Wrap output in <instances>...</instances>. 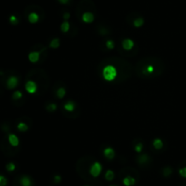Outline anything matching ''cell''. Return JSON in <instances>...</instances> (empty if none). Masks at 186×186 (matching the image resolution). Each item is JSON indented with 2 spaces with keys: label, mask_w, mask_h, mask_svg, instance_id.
<instances>
[{
  "label": "cell",
  "mask_w": 186,
  "mask_h": 186,
  "mask_svg": "<svg viewBox=\"0 0 186 186\" xmlns=\"http://www.w3.org/2000/svg\"><path fill=\"white\" fill-rule=\"evenodd\" d=\"M40 59V52L38 51H32L28 54V60L31 63H36L38 62Z\"/></svg>",
  "instance_id": "obj_10"
},
{
  "label": "cell",
  "mask_w": 186,
  "mask_h": 186,
  "mask_svg": "<svg viewBox=\"0 0 186 186\" xmlns=\"http://www.w3.org/2000/svg\"><path fill=\"white\" fill-rule=\"evenodd\" d=\"M149 156L148 154L145 153V154H141L138 158H137V162L140 163V164H144V163H146L148 161H149Z\"/></svg>",
  "instance_id": "obj_15"
},
{
  "label": "cell",
  "mask_w": 186,
  "mask_h": 186,
  "mask_svg": "<svg viewBox=\"0 0 186 186\" xmlns=\"http://www.w3.org/2000/svg\"><path fill=\"white\" fill-rule=\"evenodd\" d=\"M179 174L183 178H186V167H183L182 169L179 170Z\"/></svg>",
  "instance_id": "obj_31"
},
{
  "label": "cell",
  "mask_w": 186,
  "mask_h": 186,
  "mask_svg": "<svg viewBox=\"0 0 186 186\" xmlns=\"http://www.w3.org/2000/svg\"><path fill=\"white\" fill-rule=\"evenodd\" d=\"M8 142L10 143V145L11 146H13V147H17L18 145H19V139H18V137L16 135V134H14V133H10L9 135H8Z\"/></svg>",
  "instance_id": "obj_8"
},
{
  "label": "cell",
  "mask_w": 186,
  "mask_h": 186,
  "mask_svg": "<svg viewBox=\"0 0 186 186\" xmlns=\"http://www.w3.org/2000/svg\"><path fill=\"white\" fill-rule=\"evenodd\" d=\"M65 94H66V90L63 87L59 88L58 90H57V91H56V97L58 98V99H62L63 98H65Z\"/></svg>",
  "instance_id": "obj_20"
},
{
  "label": "cell",
  "mask_w": 186,
  "mask_h": 186,
  "mask_svg": "<svg viewBox=\"0 0 186 186\" xmlns=\"http://www.w3.org/2000/svg\"><path fill=\"white\" fill-rule=\"evenodd\" d=\"M142 150H144V144H142V142H139V143H137L134 146V151L137 153H141L142 151Z\"/></svg>",
  "instance_id": "obj_25"
},
{
  "label": "cell",
  "mask_w": 186,
  "mask_h": 186,
  "mask_svg": "<svg viewBox=\"0 0 186 186\" xmlns=\"http://www.w3.org/2000/svg\"><path fill=\"white\" fill-rule=\"evenodd\" d=\"M17 127V130L21 132H25L28 131V129H29L28 125L25 122H19Z\"/></svg>",
  "instance_id": "obj_17"
},
{
  "label": "cell",
  "mask_w": 186,
  "mask_h": 186,
  "mask_svg": "<svg viewBox=\"0 0 186 186\" xmlns=\"http://www.w3.org/2000/svg\"><path fill=\"white\" fill-rule=\"evenodd\" d=\"M22 97H23V94H22V92L19 91V90L15 91V92L13 93V95H12V98H13L14 99H16V101H18V99H20Z\"/></svg>",
  "instance_id": "obj_24"
},
{
  "label": "cell",
  "mask_w": 186,
  "mask_h": 186,
  "mask_svg": "<svg viewBox=\"0 0 186 186\" xmlns=\"http://www.w3.org/2000/svg\"><path fill=\"white\" fill-rule=\"evenodd\" d=\"M117 77V69L113 65H107L103 69V78L106 81H113Z\"/></svg>",
  "instance_id": "obj_1"
},
{
  "label": "cell",
  "mask_w": 186,
  "mask_h": 186,
  "mask_svg": "<svg viewBox=\"0 0 186 186\" xmlns=\"http://www.w3.org/2000/svg\"><path fill=\"white\" fill-rule=\"evenodd\" d=\"M102 169L103 168H102L101 163H100L99 162H94L89 169V173L94 178H96L100 175V174H101Z\"/></svg>",
  "instance_id": "obj_2"
},
{
  "label": "cell",
  "mask_w": 186,
  "mask_h": 186,
  "mask_svg": "<svg viewBox=\"0 0 186 186\" xmlns=\"http://www.w3.org/2000/svg\"><path fill=\"white\" fill-rule=\"evenodd\" d=\"M9 22L12 25H17L18 24V18L15 15H12V16L9 17Z\"/></svg>",
  "instance_id": "obj_27"
},
{
  "label": "cell",
  "mask_w": 186,
  "mask_h": 186,
  "mask_svg": "<svg viewBox=\"0 0 186 186\" xmlns=\"http://www.w3.org/2000/svg\"><path fill=\"white\" fill-rule=\"evenodd\" d=\"M60 29H61V31H62L63 33L68 32L69 29H70V24H69V22L66 21V20H65V21L61 24V26H60Z\"/></svg>",
  "instance_id": "obj_18"
},
{
  "label": "cell",
  "mask_w": 186,
  "mask_h": 186,
  "mask_svg": "<svg viewBox=\"0 0 186 186\" xmlns=\"http://www.w3.org/2000/svg\"><path fill=\"white\" fill-rule=\"evenodd\" d=\"M39 18H40L39 15L37 13H36V12H31L29 15H28V17H27L28 21H29V23H31V24L37 23L39 21Z\"/></svg>",
  "instance_id": "obj_11"
},
{
  "label": "cell",
  "mask_w": 186,
  "mask_h": 186,
  "mask_svg": "<svg viewBox=\"0 0 186 186\" xmlns=\"http://www.w3.org/2000/svg\"><path fill=\"white\" fill-rule=\"evenodd\" d=\"M59 46H60V39L59 38H54L49 44V47L54 49L59 48Z\"/></svg>",
  "instance_id": "obj_19"
},
{
  "label": "cell",
  "mask_w": 186,
  "mask_h": 186,
  "mask_svg": "<svg viewBox=\"0 0 186 186\" xmlns=\"http://www.w3.org/2000/svg\"><path fill=\"white\" fill-rule=\"evenodd\" d=\"M105 180L108 181V182L113 181V178H114V173H113V171L112 170L106 171V173H105Z\"/></svg>",
  "instance_id": "obj_21"
},
{
  "label": "cell",
  "mask_w": 186,
  "mask_h": 186,
  "mask_svg": "<svg viewBox=\"0 0 186 186\" xmlns=\"http://www.w3.org/2000/svg\"><path fill=\"white\" fill-rule=\"evenodd\" d=\"M122 47L124 50L129 51L134 47V41L131 38H124L122 41Z\"/></svg>",
  "instance_id": "obj_5"
},
{
  "label": "cell",
  "mask_w": 186,
  "mask_h": 186,
  "mask_svg": "<svg viewBox=\"0 0 186 186\" xmlns=\"http://www.w3.org/2000/svg\"><path fill=\"white\" fill-rule=\"evenodd\" d=\"M105 46H106V48H107L108 49L112 50V49H114V47H116V43H114V41L112 40V39H108V40L105 42Z\"/></svg>",
  "instance_id": "obj_23"
},
{
  "label": "cell",
  "mask_w": 186,
  "mask_h": 186,
  "mask_svg": "<svg viewBox=\"0 0 186 186\" xmlns=\"http://www.w3.org/2000/svg\"><path fill=\"white\" fill-rule=\"evenodd\" d=\"M82 20L83 22L86 24H91L94 20V16L92 12H84L82 15Z\"/></svg>",
  "instance_id": "obj_6"
},
{
  "label": "cell",
  "mask_w": 186,
  "mask_h": 186,
  "mask_svg": "<svg viewBox=\"0 0 186 186\" xmlns=\"http://www.w3.org/2000/svg\"><path fill=\"white\" fill-rule=\"evenodd\" d=\"M109 186H117V185H116V184H111V185H109Z\"/></svg>",
  "instance_id": "obj_35"
},
{
  "label": "cell",
  "mask_w": 186,
  "mask_h": 186,
  "mask_svg": "<svg viewBox=\"0 0 186 186\" xmlns=\"http://www.w3.org/2000/svg\"><path fill=\"white\" fill-rule=\"evenodd\" d=\"M6 169H7V171H14L16 170V164L14 162H8L6 165Z\"/></svg>",
  "instance_id": "obj_26"
},
{
  "label": "cell",
  "mask_w": 186,
  "mask_h": 186,
  "mask_svg": "<svg viewBox=\"0 0 186 186\" xmlns=\"http://www.w3.org/2000/svg\"><path fill=\"white\" fill-rule=\"evenodd\" d=\"M153 146L155 150H161L163 147V141L160 138H155L153 140Z\"/></svg>",
  "instance_id": "obj_13"
},
{
  "label": "cell",
  "mask_w": 186,
  "mask_h": 186,
  "mask_svg": "<svg viewBox=\"0 0 186 186\" xmlns=\"http://www.w3.org/2000/svg\"><path fill=\"white\" fill-rule=\"evenodd\" d=\"M7 184V180L5 176L0 174V186H6Z\"/></svg>",
  "instance_id": "obj_29"
},
{
  "label": "cell",
  "mask_w": 186,
  "mask_h": 186,
  "mask_svg": "<svg viewBox=\"0 0 186 186\" xmlns=\"http://www.w3.org/2000/svg\"><path fill=\"white\" fill-rule=\"evenodd\" d=\"M103 154L107 160H113L116 157V151H114V150L112 147H106L104 150Z\"/></svg>",
  "instance_id": "obj_7"
},
{
  "label": "cell",
  "mask_w": 186,
  "mask_h": 186,
  "mask_svg": "<svg viewBox=\"0 0 186 186\" xmlns=\"http://www.w3.org/2000/svg\"><path fill=\"white\" fill-rule=\"evenodd\" d=\"M135 182H136L135 179L134 177L130 176V175H128V176H126L123 179V183L125 186H133V185L135 184Z\"/></svg>",
  "instance_id": "obj_12"
},
{
  "label": "cell",
  "mask_w": 186,
  "mask_h": 186,
  "mask_svg": "<svg viewBox=\"0 0 186 186\" xmlns=\"http://www.w3.org/2000/svg\"><path fill=\"white\" fill-rule=\"evenodd\" d=\"M144 72L145 73V75H151L154 72V67L153 65H147Z\"/></svg>",
  "instance_id": "obj_22"
},
{
  "label": "cell",
  "mask_w": 186,
  "mask_h": 186,
  "mask_svg": "<svg viewBox=\"0 0 186 186\" xmlns=\"http://www.w3.org/2000/svg\"><path fill=\"white\" fill-rule=\"evenodd\" d=\"M58 2L62 5H67L70 2V0H58Z\"/></svg>",
  "instance_id": "obj_34"
},
{
  "label": "cell",
  "mask_w": 186,
  "mask_h": 186,
  "mask_svg": "<svg viewBox=\"0 0 186 186\" xmlns=\"http://www.w3.org/2000/svg\"><path fill=\"white\" fill-rule=\"evenodd\" d=\"M19 83V79L16 76H10L7 80V87L8 90H14L17 87Z\"/></svg>",
  "instance_id": "obj_3"
},
{
  "label": "cell",
  "mask_w": 186,
  "mask_h": 186,
  "mask_svg": "<svg viewBox=\"0 0 186 186\" xmlns=\"http://www.w3.org/2000/svg\"><path fill=\"white\" fill-rule=\"evenodd\" d=\"M61 181H62V178H61L60 175H55V176L54 177V183H59Z\"/></svg>",
  "instance_id": "obj_32"
},
{
  "label": "cell",
  "mask_w": 186,
  "mask_h": 186,
  "mask_svg": "<svg viewBox=\"0 0 186 186\" xmlns=\"http://www.w3.org/2000/svg\"><path fill=\"white\" fill-rule=\"evenodd\" d=\"M64 108L66 111H69V112H72L75 110L76 109V103L72 101H68L67 102L65 103L64 105Z\"/></svg>",
  "instance_id": "obj_14"
},
{
  "label": "cell",
  "mask_w": 186,
  "mask_h": 186,
  "mask_svg": "<svg viewBox=\"0 0 186 186\" xmlns=\"http://www.w3.org/2000/svg\"><path fill=\"white\" fill-rule=\"evenodd\" d=\"M134 27H137V28H139V27H142V26H144V24H145V19L142 18H136L134 20Z\"/></svg>",
  "instance_id": "obj_16"
},
{
  "label": "cell",
  "mask_w": 186,
  "mask_h": 186,
  "mask_svg": "<svg viewBox=\"0 0 186 186\" xmlns=\"http://www.w3.org/2000/svg\"><path fill=\"white\" fill-rule=\"evenodd\" d=\"M84 186H89V185H84Z\"/></svg>",
  "instance_id": "obj_36"
},
{
  "label": "cell",
  "mask_w": 186,
  "mask_h": 186,
  "mask_svg": "<svg viewBox=\"0 0 186 186\" xmlns=\"http://www.w3.org/2000/svg\"><path fill=\"white\" fill-rule=\"evenodd\" d=\"M173 173V170H171L170 167H166V168H164V170H163V175L164 176H169V175H171V174Z\"/></svg>",
  "instance_id": "obj_30"
},
{
  "label": "cell",
  "mask_w": 186,
  "mask_h": 186,
  "mask_svg": "<svg viewBox=\"0 0 186 186\" xmlns=\"http://www.w3.org/2000/svg\"><path fill=\"white\" fill-rule=\"evenodd\" d=\"M19 183L21 186H33V180L27 175H23L20 180Z\"/></svg>",
  "instance_id": "obj_9"
},
{
  "label": "cell",
  "mask_w": 186,
  "mask_h": 186,
  "mask_svg": "<svg viewBox=\"0 0 186 186\" xmlns=\"http://www.w3.org/2000/svg\"><path fill=\"white\" fill-rule=\"evenodd\" d=\"M46 108V110H47L48 111L52 112V111H54V110L57 109V105H56L55 103H50V104H48Z\"/></svg>",
  "instance_id": "obj_28"
},
{
  "label": "cell",
  "mask_w": 186,
  "mask_h": 186,
  "mask_svg": "<svg viewBox=\"0 0 186 186\" xmlns=\"http://www.w3.org/2000/svg\"><path fill=\"white\" fill-rule=\"evenodd\" d=\"M25 88L29 94H35L37 91V84L34 80H28L25 83Z\"/></svg>",
  "instance_id": "obj_4"
},
{
  "label": "cell",
  "mask_w": 186,
  "mask_h": 186,
  "mask_svg": "<svg viewBox=\"0 0 186 186\" xmlns=\"http://www.w3.org/2000/svg\"><path fill=\"white\" fill-rule=\"evenodd\" d=\"M63 18H64V19H65V20L68 21V19L70 18V13H68V12H65V13L64 14Z\"/></svg>",
  "instance_id": "obj_33"
}]
</instances>
